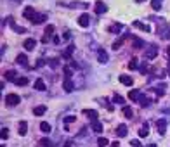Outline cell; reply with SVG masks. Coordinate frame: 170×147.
Returning <instances> with one entry per match:
<instances>
[{"label": "cell", "instance_id": "21", "mask_svg": "<svg viewBox=\"0 0 170 147\" xmlns=\"http://www.w3.org/2000/svg\"><path fill=\"white\" fill-rule=\"evenodd\" d=\"M45 19H47L45 14H37V16L33 17V21H31V23H33V24H42L44 21H45Z\"/></svg>", "mask_w": 170, "mask_h": 147}, {"label": "cell", "instance_id": "27", "mask_svg": "<svg viewBox=\"0 0 170 147\" xmlns=\"http://www.w3.org/2000/svg\"><path fill=\"white\" fill-rule=\"evenodd\" d=\"M92 132L101 133V132H102V123H99V121H94V125H92Z\"/></svg>", "mask_w": 170, "mask_h": 147}, {"label": "cell", "instance_id": "5", "mask_svg": "<svg viewBox=\"0 0 170 147\" xmlns=\"http://www.w3.org/2000/svg\"><path fill=\"white\" fill-rule=\"evenodd\" d=\"M97 61L101 62V64H106V62H108V52H106L104 49L97 50Z\"/></svg>", "mask_w": 170, "mask_h": 147}, {"label": "cell", "instance_id": "8", "mask_svg": "<svg viewBox=\"0 0 170 147\" xmlns=\"http://www.w3.org/2000/svg\"><path fill=\"white\" fill-rule=\"evenodd\" d=\"M23 47L28 50V52H30V50H33L35 47H37V42H35L33 38H28V40H24V45Z\"/></svg>", "mask_w": 170, "mask_h": 147}, {"label": "cell", "instance_id": "22", "mask_svg": "<svg viewBox=\"0 0 170 147\" xmlns=\"http://www.w3.org/2000/svg\"><path fill=\"white\" fill-rule=\"evenodd\" d=\"M26 132H28V123L26 121H21V123H19V135L24 137L26 135Z\"/></svg>", "mask_w": 170, "mask_h": 147}, {"label": "cell", "instance_id": "7", "mask_svg": "<svg viewBox=\"0 0 170 147\" xmlns=\"http://www.w3.org/2000/svg\"><path fill=\"white\" fill-rule=\"evenodd\" d=\"M134 28H139V30L146 31V33L151 31V26H149V24H144V23H141V21H134Z\"/></svg>", "mask_w": 170, "mask_h": 147}, {"label": "cell", "instance_id": "39", "mask_svg": "<svg viewBox=\"0 0 170 147\" xmlns=\"http://www.w3.org/2000/svg\"><path fill=\"white\" fill-rule=\"evenodd\" d=\"M64 80H71V69L64 68Z\"/></svg>", "mask_w": 170, "mask_h": 147}, {"label": "cell", "instance_id": "18", "mask_svg": "<svg viewBox=\"0 0 170 147\" xmlns=\"http://www.w3.org/2000/svg\"><path fill=\"white\" fill-rule=\"evenodd\" d=\"M45 113H47V107H45V106H37V107L33 109V114H35V116H44Z\"/></svg>", "mask_w": 170, "mask_h": 147}, {"label": "cell", "instance_id": "24", "mask_svg": "<svg viewBox=\"0 0 170 147\" xmlns=\"http://www.w3.org/2000/svg\"><path fill=\"white\" fill-rule=\"evenodd\" d=\"M5 80H9V81H14L16 78H18V76H16V71L14 69H9V71H5Z\"/></svg>", "mask_w": 170, "mask_h": 147}, {"label": "cell", "instance_id": "20", "mask_svg": "<svg viewBox=\"0 0 170 147\" xmlns=\"http://www.w3.org/2000/svg\"><path fill=\"white\" fill-rule=\"evenodd\" d=\"M54 35V26L52 24H49V26H45V37H44V40L42 42H47L49 40V37H52Z\"/></svg>", "mask_w": 170, "mask_h": 147}, {"label": "cell", "instance_id": "1", "mask_svg": "<svg viewBox=\"0 0 170 147\" xmlns=\"http://www.w3.org/2000/svg\"><path fill=\"white\" fill-rule=\"evenodd\" d=\"M19 102H21L19 95H16V94H9V95H5V104H7V106L14 107V106H18Z\"/></svg>", "mask_w": 170, "mask_h": 147}, {"label": "cell", "instance_id": "49", "mask_svg": "<svg viewBox=\"0 0 170 147\" xmlns=\"http://www.w3.org/2000/svg\"><path fill=\"white\" fill-rule=\"evenodd\" d=\"M137 2H139V4H141V2H144V0H137Z\"/></svg>", "mask_w": 170, "mask_h": 147}, {"label": "cell", "instance_id": "16", "mask_svg": "<svg viewBox=\"0 0 170 147\" xmlns=\"http://www.w3.org/2000/svg\"><path fill=\"white\" fill-rule=\"evenodd\" d=\"M16 62H18L19 66H28V57L24 56V54H19V56L16 57Z\"/></svg>", "mask_w": 170, "mask_h": 147}, {"label": "cell", "instance_id": "9", "mask_svg": "<svg viewBox=\"0 0 170 147\" xmlns=\"http://www.w3.org/2000/svg\"><path fill=\"white\" fill-rule=\"evenodd\" d=\"M106 11H108V5L104 2H97L95 4V14H104Z\"/></svg>", "mask_w": 170, "mask_h": 147}, {"label": "cell", "instance_id": "14", "mask_svg": "<svg viewBox=\"0 0 170 147\" xmlns=\"http://www.w3.org/2000/svg\"><path fill=\"white\" fill-rule=\"evenodd\" d=\"M7 19H9V24L12 26V30H14L16 33H26V30H24V28H21V26H16V23H14V19H12V17H7Z\"/></svg>", "mask_w": 170, "mask_h": 147}, {"label": "cell", "instance_id": "6", "mask_svg": "<svg viewBox=\"0 0 170 147\" xmlns=\"http://www.w3.org/2000/svg\"><path fill=\"white\" fill-rule=\"evenodd\" d=\"M82 113L85 114L87 118H90L92 121H97V116H99V113H97V111H92V109H83Z\"/></svg>", "mask_w": 170, "mask_h": 147}, {"label": "cell", "instance_id": "47", "mask_svg": "<svg viewBox=\"0 0 170 147\" xmlns=\"http://www.w3.org/2000/svg\"><path fill=\"white\" fill-rule=\"evenodd\" d=\"M167 71H168V75H170V61H168V68H167Z\"/></svg>", "mask_w": 170, "mask_h": 147}, {"label": "cell", "instance_id": "11", "mask_svg": "<svg viewBox=\"0 0 170 147\" xmlns=\"http://www.w3.org/2000/svg\"><path fill=\"white\" fill-rule=\"evenodd\" d=\"M156 126H158L160 135H163V133L167 132V121L165 120H158V121H156Z\"/></svg>", "mask_w": 170, "mask_h": 147}, {"label": "cell", "instance_id": "42", "mask_svg": "<svg viewBox=\"0 0 170 147\" xmlns=\"http://www.w3.org/2000/svg\"><path fill=\"white\" fill-rule=\"evenodd\" d=\"M0 135H2V140H5L9 137V133H7V128H2V133H0Z\"/></svg>", "mask_w": 170, "mask_h": 147}, {"label": "cell", "instance_id": "26", "mask_svg": "<svg viewBox=\"0 0 170 147\" xmlns=\"http://www.w3.org/2000/svg\"><path fill=\"white\" fill-rule=\"evenodd\" d=\"M132 47H134V49H142V47H144V42L141 40V38H134Z\"/></svg>", "mask_w": 170, "mask_h": 147}, {"label": "cell", "instance_id": "40", "mask_svg": "<svg viewBox=\"0 0 170 147\" xmlns=\"http://www.w3.org/2000/svg\"><path fill=\"white\" fill-rule=\"evenodd\" d=\"M49 64L52 66V68H57V66H59V61H57V59H50Z\"/></svg>", "mask_w": 170, "mask_h": 147}, {"label": "cell", "instance_id": "15", "mask_svg": "<svg viewBox=\"0 0 170 147\" xmlns=\"http://www.w3.org/2000/svg\"><path fill=\"white\" fill-rule=\"evenodd\" d=\"M127 133H129V130H127V125H120V126H118L116 128V135L120 137H127Z\"/></svg>", "mask_w": 170, "mask_h": 147}, {"label": "cell", "instance_id": "12", "mask_svg": "<svg viewBox=\"0 0 170 147\" xmlns=\"http://www.w3.org/2000/svg\"><path fill=\"white\" fill-rule=\"evenodd\" d=\"M33 87H35V90H38V92H44V90H45V81H44V80H42V78H38L37 80V81H35V85H33Z\"/></svg>", "mask_w": 170, "mask_h": 147}, {"label": "cell", "instance_id": "28", "mask_svg": "<svg viewBox=\"0 0 170 147\" xmlns=\"http://www.w3.org/2000/svg\"><path fill=\"white\" fill-rule=\"evenodd\" d=\"M123 116L125 118H132L134 116V111H132V107H130V106H125L123 107Z\"/></svg>", "mask_w": 170, "mask_h": 147}, {"label": "cell", "instance_id": "44", "mask_svg": "<svg viewBox=\"0 0 170 147\" xmlns=\"http://www.w3.org/2000/svg\"><path fill=\"white\" fill-rule=\"evenodd\" d=\"M63 147H75V145H73V142H64V145Z\"/></svg>", "mask_w": 170, "mask_h": 147}, {"label": "cell", "instance_id": "37", "mask_svg": "<svg viewBox=\"0 0 170 147\" xmlns=\"http://www.w3.org/2000/svg\"><path fill=\"white\" fill-rule=\"evenodd\" d=\"M113 100L116 102V104H123V97H121V95H118V94H115Z\"/></svg>", "mask_w": 170, "mask_h": 147}, {"label": "cell", "instance_id": "2", "mask_svg": "<svg viewBox=\"0 0 170 147\" xmlns=\"http://www.w3.org/2000/svg\"><path fill=\"white\" fill-rule=\"evenodd\" d=\"M35 16H37V12H35V9L31 7V5H28V7L23 11V17H24V19H30V21H33Z\"/></svg>", "mask_w": 170, "mask_h": 147}, {"label": "cell", "instance_id": "23", "mask_svg": "<svg viewBox=\"0 0 170 147\" xmlns=\"http://www.w3.org/2000/svg\"><path fill=\"white\" fill-rule=\"evenodd\" d=\"M14 83L18 85V87H24V85L28 83V78L26 76H18V78L14 80Z\"/></svg>", "mask_w": 170, "mask_h": 147}, {"label": "cell", "instance_id": "46", "mask_svg": "<svg viewBox=\"0 0 170 147\" xmlns=\"http://www.w3.org/2000/svg\"><path fill=\"white\" fill-rule=\"evenodd\" d=\"M111 147H120V142H111Z\"/></svg>", "mask_w": 170, "mask_h": 147}, {"label": "cell", "instance_id": "41", "mask_svg": "<svg viewBox=\"0 0 170 147\" xmlns=\"http://www.w3.org/2000/svg\"><path fill=\"white\" fill-rule=\"evenodd\" d=\"M121 43H123V42H121V40H116V42H115V43H113V49H115V50H118V49H120V47H121Z\"/></svg>", "mask_w": 170, "mask_h": 147}, {"label": "cell", "instance_id": "4", "mask_svg": "<svg viewBox=\"0 0 170 147\" xmlns=\"http://www.w3.org/2000/svg\"><path fill=\"white\" fill-rule=\"evenodd\" d=\"M78 24H80L82 28H87L89 24H90V16H89V14H82V16L78 17Z\"/></svg>", "mask_w": 170, "mask_h": 147}, {"label": "cell", "instance_id": "25", "mask_svg": "<svg viewBox=\"0 0 170 147\" xmlns=\"http://www.w3.org/2000/svg\"><path fill=\"white\" fill-rule=\"evenodd\" d=\"M40 130H42L44 133H50V130H52V128H50V123H47V121H42V123H40Z\"/></svg>", "mask_w": 170, "mask_h": 147}, {"label": "cell", "instance_id": "33", "mask_svg": "<svg viewBox=\"0 0 170 147\" xmlns=\"http://www.w3.org/2000/svg\"><path fill=\"white\" fill-rule=\"evenodd\" d=\"M149 102H151V100H149V99H147V97H144V95H141V99H139V104H141V106H142V107L149 106Z\"/></svg>", "mask_w": 170, "mask_h": 147}, {"label": "cell", "instance_id": "30", "mask_svg": "<svg viewBox=\"0 0 170 147\" xmlns=\"http://www.w3.org/2000/svg\"><path fill=\"white\" fill-rule=\"evenodd\" d=\"M139 68V59H130V62H129V69H137Z\"/></svg>", "mask_w": 170, "mask_h": 147}, {"label": "cell", "instance_id": "34", "mask_svg": "<svg viewBox=\"0 0 170 147\" xmlns=\"http://www.w3.org/2000/svg\"><path fill=\"white\" fill-rule=\"evenodd\" d=\"M97 145L99 147H108V145H110V142H108V139H102V137H101V139L97 140Z\"/></svg>", "mask_w": 170, "mask_h": 147}, {"label": "cell", "instance_id": "36", "mask_svg": "<svg viewBox=\"0 0 170 147\" xmlns=\"http://www.w3.org/2000/svg\"><path fill=\"white\" fill-rule=\"evenodd\" d=\"M75 121H76V116H73V114H70V116H66V118H64V123H66V125L75 123Z\"/></svg>", "mask_w": 170, "mask_h": 147}, {"label": "cell", "instance_id": "29", "mask_svg": "<svg viewBox=\"0 0 170 147\" xmlns=\"http://www.w3.org/2000/svg\"><path fill=\"white\" fill-rule=\"evenodd\" d=\"M162 4H163V0H151V7L155 9V11H160Z\"/></svg>", "mask_w": 170, "mask_h": 147}, {"label": "cell", "instance_id": "31", "mask_svg": "<svg viewBox=\"0 0 170 147\" xmlns=\"http://www.w3.org/2000/svg\"><path fill=\"white\" fill-rule=\"evenodd\" d=\"M147 133H149V126H147V125H144L142 128L139 130V137H147Z\"/></svg>", "mask_w": 170, "mask_h": 147}, {"label": "cell", "instance_id": "32", "mask_svg": "<svg viewBox=\"0 0 170 147\" xmlns=\"http://www.w3.org/2000/svg\"><path fill=\"white\" fill-rule=\"evenodd\" d=\"M40 145L42 147H54V144L50 142V139H42L40 140Z\"/></svg>", "mask_w": 170, "mask_h": 147}, {"label": "cell", "instance_id": "35", "mask_svg": "<svg viewBox=\"0 0 170 147\" xmlns=\"http://www.w3.org/2000/svg\"><path fill=\"white\" fill-rule=\"evenodd\" d=\"M165 85H158V87H155V92H156V94H158V95H163V94H165Z\"/></svg>", "mask_w": 170, "mask_h": 147}, {"label": "cell", "instance_id": "10", "mask_svg": "<svg viewBox=\"0 0 170 147\" xmlns=\"http://www.w3.org/2000/svg\"><path fill=\"white\" fill-rule=\"evenodd\" d=\"M120 83H123V85L130 87V85L134 83V80H132V76H129V75H120Z\"/></svg>", "mask_w": 170, "mask_h": 147}, {"label": "cell", "instance_id": "38", "mask_svg": "<svg viewBox=\"0 0 170 147\" xmlns=\"http://www.w3.org/2000/svg\"><path fill=\"white\" fill-rule=\"evenodd\" d=\"M73 50H75V47H73V45H70V47H68V50H66V54H64V59H68V57L71 56V54H73Z\"/></svg>", "mask_w": 170, "mask_h": 147}, {"label": "cell", "instance_id": "45", "mask_svg": "<svg viewBox=\"0 0 170 147\" xmlns=\"http://www.w3.org/2000/svg\"><path fill=\"white\" fill-rule=\"evenodd\" d=\"M147 71V64H144L142 68H141V73H146Z\"/></svg>", "mask_w": 170, "mask_h": 147}, {"label": "cell", "instance_id": "17", "mask_svg": "<svg viewBox=\"0 0 170 147\" xmlns=\"http://www.w3.org/2000/svg\"><path fill=\"white\" fill-rule=\"evenodd\" d=\"M129 99H130V100H134V102H139L141 92H139V90H130V92H129Z\"/></svg>", "mask_w": 170, "mask_h": 147}, {"label": "cell", "instance_id": "3", "mask_svg": "<svg viewBox=\"0 0 170 147\" xmlns=\"http://www.w3.org/2000/svg\"><path fill=\"white\" fill-rule=\"evenodd\" d=\"M156 54H158V47H156V45H149V49L146 50V59H147V61L155 59Z\"/></svg>", "mask_w": 170, "mask_h": 147}, {"label": "cell", "instance_id": "43", "mask_svg": "<svg viewBox=\"0 0 170 147\" xmlns=\"http://www.w3.org/2000/svg\"><path fill=\"white\" fill-rule=\"evenodd\" d=\"M130 145H132V147H142L139 140H132V142H130Z\"/></svg>", "mask_w": 170, "mask_h": 147}, {"label": "cell", "instance_id": "13", "mask_svg": "<svg viewBox=\"0 0 170 147\" xmlns=\"http://www.w3.org/2000/svg\"><path fill=\"white\" fill-rule=\"evenodd\" d=\"M63 88H64L68 94H71L73 90H75V85H73V81L71 80H64V83H63Z\"/></svg>", "mask_w": 170, "mask_h": 147}, {"label": "cell", "instance_id": "48", "mask_svg": "<svg viewBox=\"0 0 170 147\" xmlns=\"http://www.w3.org/2000/svg\"><path fill=\"white\" fill-rule=\"evenodd\" d=\"M167 54H168V56H170V47H168V50H167Z\"/></svg>", "mask_w": 170, "mask_h": 147}, {"label": "cell", "instance_id": "19", "mask_svg": "<svg viewBox=\"0 0 170 147\" xmlns=\"http://www.w3.org/2000/svg\"><path fill=\"white\" fill-rule=\"evenodd\" d=\"M121 30H123V26H121L120 23H115V24H111L110 26V33H115V35H118Z\"/></svg>", "mask_w": 170, "mask_h": 147}]
</instances>
